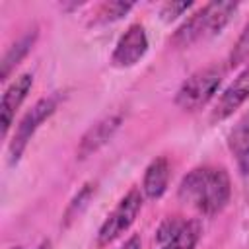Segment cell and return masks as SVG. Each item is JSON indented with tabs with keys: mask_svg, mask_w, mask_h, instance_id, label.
<instances>
[{
	"mask_svg": "<svg viewBox=\"0 0 249 249\" xmlns=\"http://www.w3.org/2000/svg\"><path fill=\"white\" fill-rule=\"evenodd\" d=\"M177 196L189 208L214 216L226 208L231 196V181L224 167L200 165L191 169L179 183Z\"/></svg>",
	"mask_w": 249,
	"mask_h": 249,
	"instance_id": "obj_1",
	"label": "cell"
},
{
	"mask_svg": "<svg viewBox=\"0 0 249 249\" xmlns=\"http://www.w3.org/2000/svg\"><path fill=\"white\" fill-rule=\"evenodd\" d=\"M237 10L235 2H208L202 8H198L191 18H187L177 31L173 33V37L169 39L173 47L183 49V47H191L193 43L200 41V39H208L218 35L228 21L231 19L233 12Z\"/></svg>",
	"mask_w": 249,
	"mask_h": 249,
	"instance_id": "obj_2",
	"label": "cell"
},
{
	"mask_svg": "<svg viewBox=\"0 0 249 249\" xmlns=\"http://www.w3.org/2000/svg\"><path fill=\"white\" fill-rule=\"evenodd\" d=\"M226 74V66L220 64H210L204 66L196 72H193L177 89L175 93V103L183 111H198L202 109L216 93L220 88L222 80Z\"/></svg>",
	"mask_w": 249,
	"mask_h": 249,
	"instance_id": "obj_3",
	"label": "cell"
},
{
	"mask_svg": "<svg viewBox=\"0 0 249 249\" xmlns=\"http://www.w3.org/2000/svg\"><path fill=\"white\" fill-rule=\"evenodd\" d=\"M142 202L144 196L138 189H130L121 200L119 204L107 214L105 222L101 224L99 231H97V245L105 247L109 243H113L117 237H121L136 220V216L142 210Z\"/></svg>",
	"mask_w": 249,
	"mask_h": 249,
	"instance_id": "obj_4",
	"label": "cell"
},
{
	"mask_svg": "<svg viewBox=\"0 0 249 249\" xmlns=\"http://www.w3.org/2000/svg\"><path fill=\"white\" fill-rule=\"evenodd\" d=\"M202 228L198 220L183 216H167L156 230V249H195Z\"/></svg>",
	"mask_w": 249,
	"mask_h": 249,
	"instance_id": "obj_5",
	"label": "cell"
},
{
	"mask_svg": "<svg viewBox=\"0 0 249 249\" xmlns=\"http://www.w3.org/2000/svg\"><path fill=\"white\" fill-rule=\"evenodd\" d=\"M58 105V97L51 95V97H43L39 99L19 121V124L16 126V132L10 140V161H18L19 156L23 154V150L27 148L31 136L35 134V130L56 111Z\"/></svg>",
	"mask_w": 249,
	"mask_h": 249,
	"instance_id": "obj_6",
	"label": "cell"
},
{
	"mask_svg": "<svg viewBox=\"0 0 249 249\" xmlns=\"http://www.w3.org/2000/svg\"><path fill=\"white\" fill-rule=\"evenodd\" d=\"M148 51V35L142 23H132L121 35L111 54V64L117 68L134 66Z\"/></svg>",
	"mask_w": 249,
	"mask_h": 249,
	"instance_id": "obj_7",
	"label": "cell"
},
{
	"mask_svg": "<svg viewBox=\"0 0 249 249\" xmlns=\"http://www.w3.org/2000/svg\"><path fill=\"white\" fill-rule=\"evenodd\" d=\"M249 99V64L233 78V82L224 89L212 109V121H224L231 117Z\"/></svg>",
	"mask_w": 249,
	"mask_h": 249,
	"instance_id": "obj_8",
	"label": "cell"
},
{
	"mask_svg": "<svg viewBox=\"0 0 249 249\" xmlns=\"http://www.w3.org/2000/svg\"><path fill=\"white\" fill-rule=\"evenodd\" d=\"M33 86V74L29 72H23L19 74L4 91L2 95V105H0V113H2V134L6 136L10 126H12V121L16 117V111L19 109V105L23 103V99L27 97L29 89Z\"/></svg>",
	"mask_w": 249,
	"mask_h": 249,
	"instance_id": "obj_9",
	"label": "cell"
},
{
	"mask_svg": "<svg viewBox=\"0 0 249 249\" xmlns=\"http://www.w3.org/2000/svg\"><path fill=\"white\" fill-rule=\"evenodd\" d=\"M121 115H107L101 121H97L93 126L88 128V132L82 136L80 146H78V158L84 160L88 156H91L93 152H97L103 144H107L113 134L117 132V128L121 126Z\"/></svg>",
	"mask_w": 249,
	"mask_h": 249,
	"instance_id": "obj_10",
	"label": "cell"
},
{
	"mask_svg": "<svg viewBox=\"0 0 249 249\" xmlns=\"http://www.w3.org/2000/svg\"><path fill=\"white\" fill-rule=\"evenodd\" d=\"M169 161L165 156H160L156 160L150 161V165L146 167V173H144V181H142V193L144 196L156 200L160 198L165 191H167V185H169Z\"/></svg>",
	"mask_w": 249,
	"mask_h": 249,
	"instance_id": "obj_11",
	"label": "cell"
},
{
	"mask_svg": "<svg viewBox=\"0 0 249 249\" xmlns=\"http://www.w3.org/2000/svg\"><path fill=\"white\" fill-rule=\"evenodd\" d=\"M230 152L235 158V163L243 175H249V117L241 119L228 136Z\"/></svg>",
	"mask_w": 249,
	"mask_h": 249,
	"instance_id": "obj_12",
	"label": "cell"
},
{
	"mask_svg": "<svg viewBox=\"0 0 249 249\" xmlns=\"http://www.w3.org/2000/svg\"><path fill=\"white\" fill-rule=\"evenodd\" d=\"M35 39H37V31L33 29V31H27L25 35H21L14 45L8 47V51H6L4 58H2V80H8V78H10V74L14 72V68H16V66L21 62V58L31 51Z\"/></svg>",
	"mask_w": 249,
	"mask_h": 249,
	"instance_id": "obj_13",
	"label": "cell"
},
{
	"mask_svg": "<svg viewBox=\"0 0 249 249\" xmlns=\"http://www.w3.org/2000/svg\"><path fill=\"white\" fill-rule=\"evenodd\" d=\"M128 10H132V4H130V2H105V4L99 6L95 19L101 21V23L115 21V19L123 18Z\"/></svg>",
	"mask_w": 249,
	"mask_h": 249,
	"instance_id": "obj_14",
	"label": "cell"
},
{
	"mask_svg": "<svg viewBox=\"0 0 249 249\" xmlns=\"http://www.w3.org/2000/svg\"><path fill=\"white\" fill-rule=\"evenodd\" d=\"M249 58V23L243 27L241 35L237 37L231 53H230V66H237Z\"/></svg>",
	"mask_w": 249,
	"mask_h": 249,
	"instance_id": "obj_15",
	"label": "cell"
},
{
	"mask_svg": "<svg viewBox=\"0 0 249 249\" xmlns=\"http://www.w3.org/2000/svg\"><path fill=\"white\" fill-rule=\"evenodd\" d=\"M93 193H95V185H93V183L84 185V189H82V191L74 196V200L70 202V206H68V210H66V220H72L74 216H78V214L82 212V208L88 206V200L91 198Z\"/></svg>",
	"mask_w": 249,
	"mask_h": 249,
	"instance_id": "obj_16",
	"label": "cell"
},
{
	"mask_svg": "<svg viewBox=\"0 0 249 249\" xmlns=\"http://www.w3.org/2000/svg\"><path fill=\"white\" fill-rule=\"evenodd\" d=\"M189 8H191V4H189V2H181V4H175V2H171V4H165V6H163V10H161V16H163L165 19H171V18L179 16L181 12H185V10H189Z\"/></svg>",
	"mask_w": 249,
	"mask_h": 249,
	"instance_id": "obj_17",
	"label": "cell"
},
{
	"mask_svg": "<svg viewBox=\"0 0 249 249\" xmlns=\"http://www.w3.org/2000/svg\"><path fill=\"white\" fill-rule=\"evenodd\" d=\"M119 249H142V241H140L138 235H130Z\"/></svg>",
	"mask_w": 249,
	"mask_h": 249,
	"instance_id": "obj_18",
	"label": "cell"
},
{
	"mask_svg": "<svg viewBox=\"0 0 249 249\" xmlns=\"http://www.w3.org/2000/svg\"><path fill=\"white\" fill-rule=\"evenodd\" d=\"M12 249H21V247H12Z\"/></svg>",
	"mask_w": 249,
	"mask_h": 249,
	"instance_id": "obj_19",
	"label": "cell"
}]
</instances>
